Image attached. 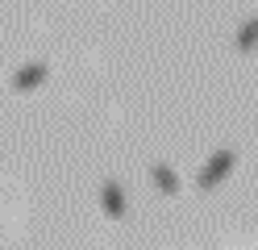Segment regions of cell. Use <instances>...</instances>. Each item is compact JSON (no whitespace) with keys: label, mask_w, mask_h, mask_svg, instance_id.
<instances>
[{"label":"cell","mask_w":258,"mask_h":250,"mask_svg":"<svg viewBox=\"0 0 258 250\" xmlns=\"http://www.w3.org/2000/svg\"><path fill=\"white\" fill-rule=\"evenodd\" d=\"M229 167H233V155H229V150H221V155H217L213 163L204 167V175H200V188H213V183H217L225 171H229Z\"/></svg>","instance_id":"obj_1"},{"label":"cell","mask_w":258,"mask_h":250,"mask_svg":"<svg viewBox=\"0 0 258 250\" xmlns=\"http://www.w3.org/2000/svg\"><path fill=\"white\" fill-rule=\"evenodd\" d=\"M104 209H108L112 217H121V213H125V196L117 192V183H108V188H104Z\"/></svg>","instance_id":"obj_2"},{"label":"cell","mask_w":258,"mask_h":250,"mask_svg":"<svg viewBox=\"0 0 258 250\" xmlns=\"http://www.w3.org/2000/svg\"><path fill=\"white\" fill-rule=\"evenodd\" d=\"M154 179H158V188H163V192H175V175L167 171V167H154Z\"/></svg>","instance_id":"obj_3"}]
</instances>
